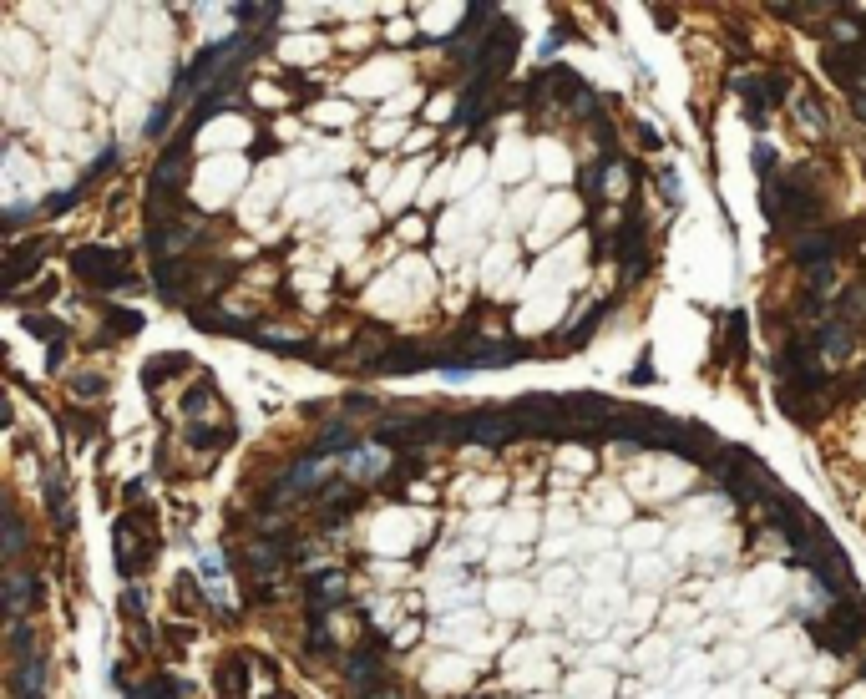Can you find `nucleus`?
<instances>
[{"label": "nucleus", "instance_id": "36", "mask_svg": "<svg viewBox=\"0 0 866 699\" xmlns=\"http://www.w3.org/2000/svg\"><path fill=\"white\" fill-rule=\"evenodd\" d=\"M82 193H87V188H66V193H56V198L46 203V213H66L71 203H82Z\"/></svg>", "mask_w": 866, "mask_h": 699}, {"label": "nucleus", "instance_id": "16", "mask_svg": "<svg viewBox=\"0 0 866 699\" xmlns=\"http://www.w3.org/2000/svg\"><path fill=\"white\" fill-rule=\"evenodd\" d=\"M188 264L183 259H168V264H157V294H163L168 304H183L188 299Z\"/></svg>", "mask_w": 866, "mask_h": 699}, {"label": "nucleus", "instance_id": "2", "mask_svg": "<svg viewBox=\"0 0 866 699\" xmlns=\"http://www.w3.org/2000/svg\"><path fill=\"white\" fill-rule=\"evenodd\" d=\"M188 168H193V152H188V132L157 158V168H152V183H147V203H152V213L163 208V218L183 203V183H188Z\"/></svg>", "mask_w": 866, "mask_h": 699}, {"label": "nucleus", "instance_id": "21", "mask_svg": "<svg viewBox=\"0 0 866 699\" xmlns=\"http://www.w3.org/2000/svg\"><path fill=\"white\" fill-rule=\"evenodd\" d=\"M851 350H856V330L841 325V320H831V325L821 330V355H826V360H846Z\"/></svg>", "mask_w": 866, "mask_h": 699}, {"label": "nucleus", "instance_id": "20", "mask_svg": "<svg viewBox=\"0 0 866 699\" xmlns=\"http://www.w3.org/2000/svg\"><path fill=\"white\" fill-rule=\"evenodd\" d=\"M249 689V659H223L218 664V694L223 699H244Z\"/></svg>", "mask_w": 866, "mask_h": 699}, {"label": "nucleus", "instance_id": "5", "mask_svg": "<svg viewBox=\"0 0 866 699\" xmlns=\"http://www.w3.org/2000/svg\"><path fill=\"white\" fill-rule=\"evenodd\" d=\"M861 629H866V603L861 598H836L831 603V618L821 624V644L831 654H851L861 644Z\"/></svg>", "mask_w": 866, "mask_h": 699}, {"label": "nucleus", "instance_id": "40", "mask_svg": "<svg viewBox=\"0 0 866 699\" xmlns=\"http://www.w3.org/2000/svg\"><path fill=\"white\" fill-rule=\"evenodd\" d=\"M31 218V208H6V228H16V223H26Z\"/></svg>", "mask_w": 866, "mask_h": 699}, {"label": "nucleus", "instance_id": "26", "mask_svg": "<svg viewBox=\"0 0 866 699\" xmlns=\"http://www.w3.org/2000/svg\"><path fill=\"white\" fill-rule=\"evenodd\" d=\"M244 563H249L259 578H269L274 568H284V542H254V548L244 553Z\"/></svg>", "mask_w": 866, "mask_h": 699}, {"label": "nucleus", "instance_id": "17", "mask_svg": "<svg viewBox=\"0 0 866 699\" xmlns=\"http://www.w3.org/2000/svg\"><path fill=\"white\" fill-rule=\"evenodd\" d=\"M11 689H16V699H41L46 694V664H41V654L36 659H16Z\"/></svg>", "mask_w": 866, "mask_h": 699}, {"label": "nucleus", "instance_id": "33", "mask_svg": "<svg viewBox=\"0 0 866 699\" xmlns=\"http://www.w3.org/2000/svg\"><path fill=\"white\" fill-rule=\"evenodd\" d=\"M71 396H76V401H97V396H102V375H76V380H71Z\"/></svg>", "mask_w": 866, "mask_h": 699}, {"label": "nucleus", "instance_id": "24", "mask_svg": "<svg viewBox=\"0 0 866 699\" xmlns=\"http://www.w3.org/2000/svg\"><path fill=\"white\" fill-rule=\"evenodd\" d=\"M796 122H801V132H811V137H826V132H831L826 107H821L811 92H801V97H796Z\"/></svg>", "mask_w": 866, "mask_h": 699}, {"label": "nucleus", "instance_id": "27", "mask_svg": "<svg viewBox=\"0 0 866 699\" xmlns=\"http://www.w3.org/2000/svg\"><path fill=\"white\" fill-rule=\"evenodd\" d=\"M0 522H6V558L21 563V553H26V522H21V512L6 507V512H0Z\"/></svg>", "mask_w": 866, "mask_h": 699}, {"label": "nucleus", "instance_id": "6", "mask_svg": "<svg viewBox=\"0 0 866 699\" xmlns=\"http://www.w3.org/2000/svg\"><path fill=\"white\" fill-rule=\"evenodd\" d=\"M527 426V436H573V416H568V401L563 396H527L512 406Z\"/></svg>", "mask_w": 866, "mask_h": 699}, {"label": "nucleus", "instance_id": "19", "mask_svg": "<svg viewBox=\"0 0 866 699\" xmlns=\"http://www.w3.org/2000/svg\"><path fill=\"white\" fill-rule=\"evenodd\" d=\"M836 320L841 325H866V279H856V284H846L841 289V299H836Z\"/></svg>", "mask_w": 866, "mask_h": 699}, {"label": "nucleus", "instance_id": "12", "mask_svg": "<svg viewBox=\"0 0 866 699\" xmlns=\"http://www.w3.org/2000/svg\"><path fill=\"white\" fill-rule=\"evenodd\" d=\"M644 239H649V228H644V218H639V213H628V218L618 223V233H613V259L623 264V274H628V279H634V274H644V264H649Z\"/></svg>", "mask_w": 866, "mask_h": 699}, {"label": "nucleus", "instance_id": "18", "mask_svg": "<svg viewBox=\"0 0 866 699\" xmlns=\"http://www.w3.org/2000/svg\"><path fill=\"white\" fill-rule=\"evenodd\" d=\"M335 603H345V578H340V573L314 578V583H309V618H320V613L335 608Z\"/></svg>", "mask_w": 866, "mask_h": 699}, {"label": "nucleus", "instance_id": "32", "mask_svg": "<svg viewBox=\"0 0 866 699\" xmlns=\"http://www.w3.org/2000/svg\"><path fill=\"white\" fill-rule=\"evenodd\" d=\"M11 649H16V659H36V629L31 624H16L11 629Z\"/></svg>", "mask_w": 866, "mask_h": 699}, {"label": "nucleus", "instance_id": "4", "mask_svg": "<svg viewBox=\"0 0 866 699\" xmlns=\"http://www.w3.org/2000/svg\"><path fill=\"white\" fill-rule=\"evenodd\" d=\"M71 269H76V279H87V284H97V289H132V279H127V254H122V249L87 244V249L71 254Z\"/></svg>", "mask_w": 866, "mask_h": 699}, {"label": "nucleus", "instance_id": "23", "mask_svg": "<svg viewBox=\"0 0 866 699\" xmlns=\"http://www.w3.org/2000/svg\"><path fill=\"white\" fill-rule=\"evenodd\" d=\"M198 330H213V335H259L249 320H228V315H213V309H193L188 315Z\"/></svg>", "mask_w": 866, "mask_h": 699}, {"label": "nucleus", "instance_id": "37", "mask_svg": "<svg viewBox=\"0 0 866 699\" xmlns=\"http://www.w3.org/2000/svg\"><path fill=\"white\" fill-rule=\"evenodd\" d=\"M846 92H851V107H856V117H861V122H866V71H861V76H856V82H851V87H846Z\"/></svg>", "mask_w": 866, "mask_h": 699}, {"label": "nucleus", "instance_id": "3", "mask_svg": "<svg viewBox=\"0 0 866 699\" xmlns=\"http://www.w3.org/2000/svg\"><path fill=\"white\" fill-rule=\"evenodd\" d=\"M203 228H208V218L203 213H168V218H157L152 228H147V249H152V259L157 264H168V259H183L198 239H203Z\"/></svg>", "mask_w": 866, "mask_h": 699}, {"label": "nucleus", "instance_id": "13", "mask_svg": "<svg viewBox=\"0 0 866 699\" xmlns=\"http://www.w3.org/2000/svg\"><path fill=\"white\" fill-rule=\"evenodd\" d=\"M41 259H46V239H26V244H16L11 249V259H6V274H0V289H6L11 299L21 294V284L41 269Z\"/></svg>", "mask_w": 866, "mask_h": 699}, {"label": "nucleus", "instance_id": "15", "mask_svg": "<svg viewBox=\"0 0 866 699\" xmlns=\"http://www.w3.org/2000/svg\"><path fill=\"white\" fill-rule=\"evenodd\" d=\"M345 674H350L355 689H375V684L385 679V649H380V644H360V649L350 654Z\"/></svg>", "mask_w": 866, "mask_h": 699}, {"label": "nucleus", "instance_id": "31", "mask_svg": "<svg viewBox=\"0 0 866 699\" xmlns=\"http://www.w3.org/2000/svg\"><path fill=\"white\" fill-rule=\"evenodd\" d=\"M26 330L36 335V340H51V345H61V320H51V315H26Z\"/></svg>", "mask_w": 866, "mask_h": 699}, {"label": "nucleus", "instance_id": "9", "mask_svg": "<svg viewBox=\"0 0 866 699\" xmlns=\"http://www.w3.org/2000/svg\"><path fill=\"white\" fill-rule=\"evenodd\" d=\"M517 436H527V426H522L517 411H471V416H466V441L507 446V441H517Z\"/></svg>", "mask_w": 866, "mask_h": 699}, {"label": "nucleus", "instance_id": "11", "mask_svg": "<svg viewBox=\"0 0 866 699\" xmlns=\"http://www.w3.org/2000/svg\"><path fill=\"white\" fill-rule=\"evenodd\" d=\"M330 482V466H325V456H299L289 472L269 487V497L264 502H279V497H304V492H314V487H325Z\"/></svg>", "mask_w": 866, "mask_h": 699}, {"label": "nucleus", "instance_id": "30", "mask_svg": "<svg viewBox=\"0 0 866 699\" xmlns=\"http://www.w3.org/2000/svg\"><path fill=\"white\" fill-rule=\"evenodd\" d=\"M137 330H142L137 309H112V315H107V335H137Z\"/></svg>", "mask_w": 866, "mask_h": 699}, {"label": "nucleus", "instance_id": "22", "mask_svg": "<svg viewBox=\"0 0 866 699\" xmlns=\"http://www.w3.org/2000/svg\"><path fill=\"white\" fill-rule=\"evenodd\" d=\"M31 598H36V578H31L26 568H11V578H6V608L21 618V613L31 608Z\"/></svg>", "mask_w": 866, "mask_h": 699}, {"label": "nucleus", "instance_id": "25", "mask_svg": "<svg viewBox=\"0 0 866 699\" xmlns=\"http://www.w3.org/2000/svg\"><path fill=\"white\" fill-rule=\"evenodd\" d=\"M355 446V426L350 421H330L320 436H314V456H330V451H350Z\"/></svg>", "mask_w": 866, "mask_h": 699}, {"label": "nucleus", "instance_id": "1", "mask_svg": "<svg viewBox=\"0 0 866 699\" xmlns=\"http://www.w3.org/2000/svg\"><path fill=\"white\" fill-rule=\"evenodd\" d=\"M760 208H765V218H770V228L775 233H806V228H821L816 218H821V198L811 193V188H801V183H791V178H770L765 183V193H760Z\"/></svg>", "mask_w": 866, "mask_h": 699}, {"label": "nucleus", "instance_id": "34", "mask_svg": "<svg viewBox=\"0 0 866 699\" xmlns=\"http://www.w3.org/2000/svg\"><path fill=\"white\" fill-rule=\"evenodd\" d=\"M755 173H760L765 183H770V173H775V142H765V137L755 142Z\"/></svg>", "mask_w": 866, "mask_h": 699}, {"label": "nucleus", "instance_id": "38", "mask_svg": "<svg viewBox=\"0 0 866 699\" xmlns=\"http://www.w3.org/2000/svg\"><path fill=\"white\" fill-rule=\"evenodd\" d=\"M71 436L76 441H92L97 436V416H71Z\"/></svg>", "mask_w": 866, "mask_h": 699}, {"label": "nucleus", "instance_id": "14", "mask_svg": "<svg viewBox=\"0 0 866 699\" xmlns=\"http://www.w3.org/2000/svg\"><path fill=\"white\" fill-rule=\"evenodd\" d=\"M426 365H441V370H446V350H426V345H390V350L380 355L375 370H385V375H411V370H426Z\"/></svg>", "mask_w": 866, "mask_h": 699}, {"label": "nucleus", "instance_id": "35", "mask_svg": "<svg viewBox=\"0 0 866 699\" xmlns=\"http://www.w3.org/2000/svg\"><path fill=\"white\" fill-rule=\"evenodd\" d=\"M122 613H127L132 624L142 629V588H127V593H122Z\"/></svg>", "mask_w": 866, "mask_h": 699}, {"label": "nucleus", "instance_id": "39", "mask_svg": "<svg viewBox=\"0 0 866 699\" xmlns=\"http://www.w3.org/2000/svg\"><path fill=\"white\" fill-rule=\"evenodd\" d=\"M279 6H239V21H274Z\"/></svg>", "mask_w": 866, "mask_h": 699}, {"label": "nucleus", "instance_id": "28", "mask_svg": "<svg viewBox=\"0 0 866 699\" xmlns=\"http://www.w3.org/2000/svg\"><path fill=\"white\" fill-rule=\"evenodd\" d=\"M178 370H188V360H183V355L147 360V365H142V380H147V385H157V380H168V375H178Z\"/></svg>", "mask_w": 866, "mask_h": 699}, {"label": "nucleus", "instance_id": "7", "mask_svg": "<svg viewBox=\"0 0 866 699\" xmlns=\"http://www.w3.org/2000/svg\"><path fill=\"white\" fill-rule=\"evenodd\" d=\"M147 512L137 507V512H127L122 522H117V532H112V548H117V573L122 578H137L142 568H147Z\"/></svg>", "mask_w": 866, "mask_h": 699}, {"label": "nucleus", "instance_id": "10", "mask_svg": "<svg viewBox=\"0 0 866 699\" xmlns=\"http://www.w3.org/2000/svg\"><path fill=\"white\" fill-rule=\"evenodd\" d=\"M836 254H841V233H831V228H806V233H796L791 239V259H796V269H831L836 264Z\"/></svg>", "mask_w": 866, "mask_h": 699}, {"label": "nucleus", "instance_id": "8", "mask_svg": "<svg viewBox=\"0 0 866 699\" xmlns=\"http://www.w3.org/2000/svg\"><path fill=\"white\" fill-rule=\"evenodd\" d=\"M664 446L679 451V456H694V461H704V466H715V461L725 456L720 441H715V431H710V426H699V421H669Z\"/></svg>", "mask_w": 866, "mask_h": 699}, {"label": "nucleus", "instance_id": "29", "mask_svg": "<svg viewBox=\"0 0 866 699\" xmlns=\"http://www.w3.org/2000/svg\"><path fill=\"white\" fill-rule=\"evenodd\" d=\"M178 107H183V97H178V92H173V97H168V102H163V107H157V112H152V117H147V137H163V127H168V122H173V117H178Z\"/></svg>", "mask_w": 866, "mask_h": 699}]
</instances>
